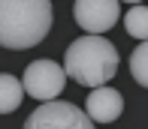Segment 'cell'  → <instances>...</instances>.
Instances as JSON below:
<instances>
[{
  "mask_svg": "<svg viewBox=\"0 0 148 129\" xmlns=\"http://www.w3.org/2000/svg\"><path fill=\"white\" fill-rule=\"evenodd\" d=\"M49 0H0V45L24 51L39 45L51 30Z\"/></svg>",
  "mask_w": 148,
  "mask_h": 129,
  "instance_id": "cell-1",
  "label": "cell"
},
{
  "mask_svg": "<svg viewBox=\"0 0 148 129\" xmlns=\"http://www.w3.org/2000/svg\"><path fill=\"white\" fill-rule=\"evenodd\" d=\"M130 75H133L136 84L148 87V39L139 42L133 48V54H130Z\"/></svg>",
  "mask_w": 148,
  "mask_h": 129,
  "instance_id": "cell-9",
  "label": "cell"
},
{
  "mask_svg": "<svg viewBox=\"0 0 148 129\" xmlns=\"http://www.w3.org/2000/svg\"><path fill=\"white\" fill-rule=\"evenodd\" d=\"M24 129H94V120L73 102L49 99L33 114H27Z\"/></svg>",
  "mask_w": 148,
  "mask_h": 129,
  "instance_id": "cell-3",
  "label": "cell"
},
{
  "mask_svg": "<svg viewBox=\"0 0 148 129\" xmlns=\"http://www.w3.org/2000/svg\"><path fill=\"white\" fill-rule=\"evenodd\" d=\"M66 75H64V66H58L55 60H33V63L24 69L21 87L30 93L33 99L39 102H49V99H58V93L64 90Z\"/></svg>",
  "mask_w": 148,
  "mask_h": 129,
  "instance_id": "cell-4",
  "label": "cell"
},
{
  "mask_svg": "<svg viewBox=\"0 0 148 129\" xmlns=\"http://www.w3.org/2000/svg\"><path fill=\"white\" fill-rule=\"evenodd\" d=\"M118 72V48L103 36H79L64 54V75L85 87H103Z\"/></svg>",
  "mask_w": 148,
  "mask_h": 129,
  "instance_id": "cell-2",
  "label": "cell"
},
{
  "mask_svg": "<svg viewBox=\"0 0 148 129\" xmlns=\"http://www.w3.org/2000/svg\"><path fill=\"white\" fill-rule=\"evenodd\" d=\"M76 24L82 27V30L94 33V36H100V33L112 30V27L118 24V0H76Z\"/></svg>",
  "mask_w": 148,
  "mask_h": 129,
  "instance_id": "cell-5",
  "label": "cell"
},
{
  "mask_svg": "<svg viewBox=\"0 0 148 129\" xmlns=\"http://www.w3.org/2000/svg\"><path fill=\"white\" fill-rule=\"evenodd\" d=\"M124 27L133 39H148V6H130L124 15Z\"/></svg>",
  "mask_w": 148,
  "mask_h": 129,
  "instance_id": "cell-8",
  "label": "cell"
},
{
  "mask_svg": "<svg viewBox=\"0 0 148 129\" xmlns=\"http://www.w3.org/2000/svg\"><path fill=\"white\" fill-rule=\"evenodd\" d=\"M124 111V96L115 87H94L88 93V102H85V114L94 123H115Z\"/></svg>",
  "mask_w": 148,
  "mask_h": 129,
  "instance_id": "cell-6",
  "label": "cell"
},
{
  "mask_svg": "<svg viewBox=\"0 0 148 129\" xmlns=\"http://www.w3.org/2000/svg\"><path fill=\"white\" fill-rule=\"evenodd\" d=\"M124 3H133V6H139V3H142V0H124Z\"/></svg>",
  "mask_w": 148,
  "mask_h": 129,
  "instance_id": "cell-10",
  "label": "cell"
},
{
  "mask_svg": "<svg viewBox=\"0 0 148 129\" xmlns=\"http://www.w3.org/2000/svg\"><path fill=\"white\" fill-rule=\"evenodd\" d=\"M24 99V87L21 81L9 72H0V114H12Z\"/></svg>",
  "mask_w": 148,
  "mask_h": 129,
  "instance_id": "cell-7",
  "label": "cell"
}]
</instances>
